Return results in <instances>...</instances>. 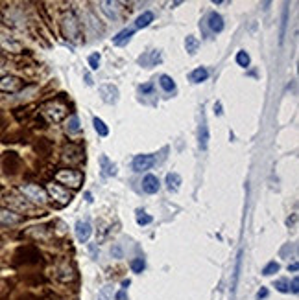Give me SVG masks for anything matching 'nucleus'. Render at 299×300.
Returning a JSON list of instances; mask_svg holds the SVG:
<instances>
[{
	"mask_svg": "<svg viewBox=\"0 0 299 300\" xmlns=\"http://www.w3.org/2000/svg\"><path fill=\"white\" fill-rule=\"evenodd\" d=\"M18 192L22 193L28 201L35 204H46L48 203V193L46 190H43L41 186H37V184H22V186L18 188Z\"/></svg>",
	"mask_w": 299,
	"mask_h": 300,
	"instance_id": "f257e3e1",
	"label": "nucleus"
},
{
	"mask_svg": "<svg viewBox=\"0 0 299 300\" xmlns=\"http://www.w3.org/2000/svg\"><path fill=\"white\" fill-rule=\"evenodd\" d=\"M55 180L76 190V188L81 186L83 175L79 173V171H74V169H61V171H57V173H55Z\"/></svg>",
	"mask_w": 299,
	"mask_h": 300,
	"instance_id": "f03ea898",
	"label": "nucleus"
},
{
	"mask_svg": "<svg viewBox=\"0 0 299 300\" xmlns=\"http://www.w3.org/2000/svg\"><path fill=\"white\" fill-rule=\"evenodd\" d=\"M46 193H48L57 204H68L72 201V193L68 192V190H65L63 186H59V184H54V182L46 186Z\"/></svg>",
	"mask_w": 299,
	"mask_h": 300,
	"instance_id": "7ed1b4c3",
	"label": "nucleus"
},
{
	"mask_svg": "<svg viewBox=\"0 0 299 300\" xmlns=\"http://www.w3.org/2000/svg\"><path fill=\"white\" fill-rule=\"evenodd\" d=\"M44 116L48 118L50 122H54V124H57V122H61L65 116H67V107L65 105H61V103H48L46 107L43 109Z\"/></svg>",
	"mask_w": 299,
	"mask_h": 300,
	"instance_id": "20e7f679",
	"label": "nucleus"
},
{
	"mask_svg": "<svg viewBox=\"0 0 299 300\" xmlns=\"http://www.w3.org/2000/svg\"><path fill=\"white\" fill-rule=\"evenodd\" d=\"M15 262L17 264H37L39 262V252H37V249H33V247H20L17 251V254H15Z\"/></svg>",
	"mask_w": 299,
	"mask_h": 300,
	"instance_id": "39448f33",
	"label": "nucleus"
},
{
	"mask_svg": "<svg viewBox=\"0 0 299 300\" xmlns=\"http://www.w3.org/2000/svg\"><path fill=\"white\" fill-rule=\"evenodd\" d=\"M0 46L6 52H11V54H18L22 50V44L9 33H0Z\"/></svg>",
	"mask_w": 299,
	"mask_h": 300,
	"instance_id": "423d86ee",
	"label": "nucleus"
},
{
	"mask_svg": "<svg viewBox=\"0 0 299 300\" xmlns=\"http://www.w3.org/2000/svg\"><path fill=\"white\" fill-rule=\"evenodd\" d=\"M98 92H100L102 100H104L105 103H109V105H113V103L118 102V89H116L113 83L102 85V87L98 89Z\"/></svg>",
	"mask_w": 299,
	"mask_h": 300,
	"instance_id": "0eeeda50",
	"label": "nucleus"
},
{
	"mask_svg": "<svg viewBox=\"0 0 299 300\" xmlns=\"http://www.w3.org/2000/svg\"><path fill=\"white\" fill-rule=\"evenodd\" d=\"M63 28H65V35L67 39H72V41H78V35H79V24L78 20L72 17V15H68L65 18V22H63Z\"/></svg>",
	"mask_w": 299,
	"mask_h": 300,
	"instance_id": "6e6552de",
	"label": "nucleus"
},
{
	"mask_svg": "<svg viewBox=\"0 0 299 300\" xmlns=\"http://www.w3.org/2000/svg\"><path fill=\"white\" fill-rule=\"evenodd\" d=\"M155 164V156L153 155H137L133 158V169L135 171H146Z\"/></svg>",
	"mask_w": 299,
	"mask_h": 300,
	"instance_id": "1a4fd4ad",
	"label": "nucleus"
},
{
	"mask_svg": "<svg viewBox=\"0 0 299 300\" xmlns=\"http://www.w3.org/2000/svg\"><path fill=\"white\" fill-rule=\"evenodd\" d=\"M4 201H6L9 206H13V208H17V210H20V212H28L31 208L28 201H24L22 197H18L17 193H13V192L11 193H6Z\"/></svg>",
	"mask_w": 299,
	"mask_h": 300,
	"instance_id": "9d476101",
	"label": "nucleus"
},
{
	"mask_svg": "<svg viewBox=\"0 0 299 300\" xmlns=\"http://www.w3.org/2000/svg\"><path fill=\"white\" fill-rule=\"evenodd\" d=\"M20 221V216L15 214L13 210L9 208H4V206H0V225L2 227H11V225H17Z\"/></svg>",
	"mask_w": 299,
	"mask_h": 300,
	"instance_id": "9b49d317",
	"label": "nucleus"
},
{
	"mask_svg": "<svg viewBox=\"0 0 299 300\" xmlns=\"http://www.w3.org/2000/svg\"><path fill=\"white\" fill-rule=\"evenodd\" d=\"M92 234V227L89 221H78L76 223V238H78L79 243H85L89 241Z\"/></svg>",
	"mask_w": 299,
	"mask_h": 300,
	"instance_id": "f8f14e48",
	"label": "nucleus"
},
{
	"mask_svg": "<svg viewBox=\"0 0 299 300\" xmlns=\"http://www.w3.org/2000/svg\"><path fill=\"white\" fill-rule=\"evenodd\" d=\"M22 87V81L13 76H6V78H0V90L4 92H17Z\"/></svg>",
	"mask_w": 299,
	"mask_h": 300,
	"instance_id": "ddd939ff",
	"label": "nucleus"
},
{
	"mask_svg": "<svg viewBox=\"0 0 299 300\" xmlns=\"http://www.w3.org/2000/svg\"><path fill=\"white\" fill-rule=\"evenodd\" d=\"M207 26H209V30L214 31V33H220L222 30H224V17H222L220 13H209V17H207Z\"/></svg>",
	"mask_w": 299,
	"mask_h": 300,
	"instance_id": "4468645a",
	"label": "nucleus"
},
{
	"mask_svg": "<svg viewBox=\"0 0 299 300\" xmlns=\"http://www.w3.org/2000/svg\"><path fill=\"white\" fill-rule=\"evenodd\" d=\"M161 184H159V179L155 175H146L144 180H142V190L146 193H157Z\"/></svg>",
	"mask_w": 299,
	"mask_h": 300,
	"instance_id": "2eb2a0df",
	"label": "nucleus"
},
{
	"mask_svg": "<svg viewBox=\"0 0 299 300\" xmlns=\"http://www.w3.org/2000/svg\"><path fill=\"white\" fill-rule=\"evenodd\" d=\"M100 166H102V175L104 177H115L116 175V166L107 158V155L100 156Z\"/></svg>",
	"mask_w": 299,
	"mask_h": 300,
	"instance_id": "dca6fc26",
	"label": "nucleus"
},
{
	"mask_svg": "<svg viewBox=\"0 0 299 300\" xmlns=\"http://www.w3.org/2000/svg\"><path fill=\"white\" fill-rule=\"evenodd\" d=\"M133 33H135V30H131V28H126V30H122V31H118L115 37H113V44L115 46H124V44H128L129 42V39L133 37Z\"/></svg>",
	"mask_w": 299,
	"mask_h": 300,
	"instance_id": "f3484780",
	"label": "nucleus"
},
{
	"mask_svg": "<svg viewBox=\"0 0 299 300\" xmlns=\"http://www.w3.org/2000/svg\"><path fill=\"white\" fill-rule=\"evenodd\" d=\"M4 169H6V173H15L18 168V156L15 153H6L4 156Z\"/></svg>",
	"mask_w": 299,
	"mask_h": 300,
	"instance_id": "a211bd4d",
	"label": "nucleus"
},
{
	"mask_svg": "<svg viewBox=\"0 0 299 300\" xmlns=\"http://www.w3.org/2000/svg\"><path fill=\"white\" fill-rule=\"evenodd\" d=\"M189 78H190V81H192V83H202V81H205V79L209 78L207 68H203V66L196 68V70H192V72H190Z\"/></svg>",
	"mask_w": 299,
	"mask_h": 300,
	"instance_id": "6ab92c4d",
	"label": "nucleus"
},
{
	"mask_svg": "<svg viewBox=\"0 0 299 300\" xmlns=\"http://www.w3.org/2000/svg\"><path fill=\"white\" fill-rule=\"evenodd\" d=\"M166 186H168L170 192H177L179 186H181V177H179V173H168L166 175Z\"/></svg>",
	"mask_w": 299,
	"mask_h": 300,
	"instance_id": "aec40b11",
	"label": "nucleus"
},
{
	"mask_svg": "<svg viewBox=\"0 0 299 300\" xmlns=\"http://www.w3.org/2000/svg\"><path fill=\"white\" fill-rule=\"evenodd\" d=\"M152 22H153V13L144 11L142 15L137 17V20H135V28H146V26H150Z\"/></svg>",
	"mask_w": 299,
	"mask_h": 300,
	"instance_id": "412c9836",
	"label": "nucleus"
},
{
	"mask_svg": "<svg viewBox=\"0 0 299 300\" xmlns=\"http://www.w3.org/2000/svg\"><path fill=\"white\" fill-rule=\"evenodd\" d=\"M100 6H102V11L109 18H118V7H116L115 2H102Z\"/></svg>",
	"mask_w": 299,
	"mask_h": 300,
	"instance_id": "4be33fe9",
	"label": "nucleus"
},
{
	"mask_svg": "<svg viewBox=\"0 0 299 300\" xmlns=\"http://www.w3.org/2000/svg\"><path fill=\"white\" fill-rule=\"evenodd\" d=\"M185 48H187V52H189L190 55H194L196 52H198V48H200V41H198L196 37L189 35L185 39Z\"/></svg>",
	"mask_w": 299,
	"mask_h": 300,
	"instance_id": "5701e85b",
	"label": "nucleus"
},
{
	"mask_svg": "<svg viewBox=\"0 0 299 300\" xmlns=\"http://www.w3.org/2000/svg\"><path fill=\"white\" fill-rule=\"evenodd\" d=\"M159 85H161L163 90H166V92L176 90V81H174L170 76H161V78H159Z\"/></svg>",
	"mask_w": 299,
	"mask_h": 300,
	"instance_id": "b1692460",
	"label": "nucleus"
},
{
	"mask_svg": "<svg viewBox=\"0 0 299 300\" xmlns=\"http://www.w3.org/2000/svg\"><path fill=\"white\" fill-rule=\"evenodd\" d=\"M92 126H94V129H96V133L100 137H107V135H109V127L105 126L100 118H94V120H92Z\"/></svg>",
	"mask_w": 299,
	"mask_h": 300,
	"instance_id": "393cba45",
	"label": "nucleus"
},
{
	"mask_svg": "<svg viewBox=\"0 0 299 300\" xmlns=\"http://www.w3.org/2000/svg\"><path fill=\"white\" fill-rule=\"evenodd\" d=\"M207 144H209V129L207 124H202V129H200V146H202V150H207Z\"/></svg>",
	"mask_w": 299,
	"mask_h": 300,
	"instance_id": "a878e982",
	"label": "nucleus"
},
{
	"mask_svg": "<svg viewBox=\"0 0 299 300\" xmlns=\"http://www.w3.org/2000/svg\"><path fill=\"white\" fill-rule=\"evenodd\" d=\"M98 300H113V286L111 284L102 288V291L98 293Z\"/></svg>",
	"mask_w": 299,
	"mask_h": 300,
	"instance_id": "bb28decb",
	"label": "nucleus"
},
{
	"mask_svg": "<svg viewBox=\"0 0 299 300\" xmlns=\"http://www.w3.org/2000/svg\"><path fill=\"white\" fill-rule=\"evenodd\" d=\"M250 61H251V59H250V55L246 54L244 50H240V52L237 54V63H238L240 66H244V68H246V66H250Z\"/></svg>",
	"mask_w": 299,
	"mask_h": 300,
	"instance_id": "cd10ccee",
	"label": "nucleus"
},
{
	"mask_svg": "<svg viewBox=\"0 0 299 300\" xmlns=\"http://www.w3.org/2000/svg\"><path fill=\"white\" fill-rule=\"evenodd\" d=\"M277 271H279V264H277V262H270V264L263 269V275L264 276H272V275H275Z\"/></svg>",
	"mask_w": 299,
	"mask_h": 300,
	"instance_id": "c85d7f7f",
	"label": "nucleus"
},
{
	"mask_svg": "<svg viewBox=\"0 0 299 300\" xmlns=\"http://www.w3.org/2000/svg\"><path fill=\"white\" fill-rule=\"evenodd\" d=\"M67 131L68 133H79V118L78 116H72V118L68 120Z\"/></svg>",
	"mask_w": 299,
	"mask_h": 300,
	"instance_id": "c756f323",
	"label": "nucleus"
},
{
	"mask_svg": "<svg viewBox=\"0 0 299 300\" xmlns=\"http://www.w3.org/2000/svg\"><path fill=\"white\" fill-rule=\"evenodd\" d=\"M137 223L139 225H150L152 223V216H148L146 212H137Z\"/></svg>",
	"mask_w": 299,
	"mask_h": 300,
	"instance_id": "7c9ffc66",
	"label": "nucleus"
},
{
	"mask_svg": "<svg viewBox=\"0 0 299 300\" xmlns=\"http://www.w3.org/2000/svg\"><path fill=\"white\" fill-rule=\"evenodd\" d=\"M131 269H133V273H142L144 271V260L142 258L131 260Z\"/></svg>",
	"mask_w": 299,
	"mask_h": 300,
	"instance_id": "2f4dec72",
	"label": "nucleus"
},
{
	"mask_svg": "<svg viewBox=\"0 0 299 300\" xmlns=\"http://www.w3.org/2000/svg\"><path fill=\"white\" fill-rule=\"evenodd\" d=\"M89 66H91V70H98L100 68V54L89 55Z\"/></svg>",
	"mask_w": 299,
	"mask_h": 300,
	"instance_id": "473e14b6",
	"label": "nucleus"
},
{
	"mask_svg": "<svg viewBox=\"0 0 299 300\" xmlns=\"http://www.w3.org/2000/svg\"><path fill=\"white\" fill-rule=\"evenodd\" d=\"M274 288L279 291V293H288L290 291V288H288V282L287 280H277V282L274 284Z\"/></svg>",
	"mask_w": 299,
	"mask_h": 300,
	"instance_id": "72a5a7b5",
	"label": "nucleus"
},
{
	"mask_svg": "<svg viewBox=\"0 0 299 300\" xmlns=\"http://www.w3.org/2000/svg\"><path fill=\"white\" fill-rule=\"evenodd\" d=\"M298 291H299V288H298V278H294V280H292V293L298 295Z\"/></svg>",
	"mask_w": 299,
	"mask_h": 300,
	"instance_id": "f704fd0d",
	"label": "nucleus"
},
{
	"mask_svg": "<svg viewBox=\"0 0 299 300\" xmlns=\"http://www.w3.org/2000/svg\"><path fill=\"white\" fill-rule=\"evenodd\" d=\"M257 297H259V299H264V297H268V289H261V291L257 293Z\"/></svg>",
	"mask_w": 299,
	"mask_h": 300,
	"instance_id": "c9c22d12",
	"label": "nucleus"
},
{
	"mask_svg": "<svg viewBox=\"0 0 299 300\" xmlns=\"http://www.w3.org/2000/svg\"><path fill=\"white\" fill-rule=\"evenodd\" d=\"M116 300H126V293H124V291H118V293H116Z\"/></svg>",
	"mask_w": 299,
	"mask_h": 300,
	"instance_id": "e433bc0d",
	"label": "nucleus"
},
{
	"mask_svg": "<svg viewBox=\"0 0 299 300\" xmlns=\"http://www.w3.org/2000/svg\"><path fill=\"white\" fill-rule=\"evenodd\" d=\"M20 300H39V299H37V297H33V295H24V297H22Z\"/></svg>",
	"mask_w": 299,
	"mask_h": 300,
	"instance_id": "4c0bfd02",
	"label": "nucleus"
},
{
	"mask_svg": "<svg viewBox=\"0 0 299 300\" xmlns=\"http://www.w3.org/2000/svg\"><path fill=\"white\" fill-rule=\"evenodd\" d=\"M214 113L222 114V105H220V103H216V105H214Z\"/></svg>",
	"mask_w": 299,
	"mask_h": 300,
	"instance_id": "58836bf2",
	"label": "nucleus"
},
{
	"mask_svg": "<svg viewBox=\"0 0 299 300\" xmlns=\"http://www.w3.org/2000/svg\"><path fill=\"white\" fill-rule=\"evenodd\" d=\"M288 269H292V271H298V264H292V265H290V267H288Z\"/></svg>",
	"mask_w": 299,
	"mask_h": 300,
	"instance_id": "ea45409f",
	"label": "nucleus"
}]
</instances>
